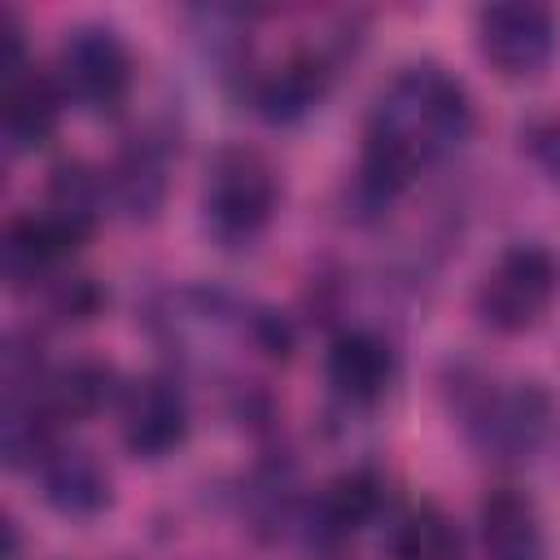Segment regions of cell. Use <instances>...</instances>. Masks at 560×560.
Returning a JSON list of instances; mask_svg holds the SVG:
<instances>
[{
  "mask_svg": "<svg viewBox=\"0 0 560 560\" xmlns=\"http://www.w3.org/2000/svg\"><path fill=\"white\" fill-rule=\"evenodd\" d=\"M280 201L276 166L245 144H228L206 162L201 184V219L214 241L223 245H249L262 236Z\"/></svg>",
  "mask_w": 560,
  "mask_h": 560,
  "instance_id": "2",
  "label": "cell"
},
{
  "mask_svg": "<svg viewBox=\"0 0 560 560\" xmlns=\"http://www.w3.org/2000/svg\"><path fill=\"white\" fill-rule=\"evenodd\" d=\"M468 438L499 459L529 455L551 429V394L538 381L481 385L464 407Z\"/></svg>",
  "mask_w": 560,
  "mask_h": 560,
  "instance_id": "5",
  "label": "cell"
},
{
  "mask_svg": "<svg viewBox=\"0 0 560 560\" xmlns=\"http://www.w3.org/2000/svg\"><path fill=\"white\" fill-rule=\"evenodd\" d=\"M556 44H560L556 18L542 4L516 0V4H486L477 13V48L508 79H529L547 70Z\"/></svg>",
  "mask_w": 560,
  "mask_h": 560,
  "instance_id": "6",
  "label": "cell"
},
{
  "mask_svg": "<svg viewBox=\"0 0 560 560\" xmlns=\"http://www.w3.org/2000/svg\"><path fill=\"white\" fill-rule=\"evenodd\" d=\"M109 197L118 201L122 214L131 219H153L166 201V153L162 144H153L149 136H136L131 144H122L118 162L105 171Z\"/></svg>",
  "mask_w": 560,
  "mask_h": 560,
  "instance_id": "16",
  "label": "cell"
},
{
  "mask_svg": "<svg viewBox=\"0 0 560 560\" xmlns=\"http://www.w3.org/2000/svg\"><path fill=\"white\" fill-rule=\"evenodd\" d=\"M26 39H22V22L13 9L0 13V83H13L18 74H26Z\"/></svg>",
  "mask_w": 560,
  "mask_h": 560,
  "instance_id": "19",
  "label": "cell"
},
{
  "mask_svg": "<svg viewBox=\"0 0 560 560\" xmlns=\"http://www.w3.org/2000/svg\"><path fill=\"white\" fill-rule=\"evenodd\" d=\"M529 153L551 171V179H560V118L529 127Z\"/></svg>",
  "mask_w": 560,
  "mask_h": 560,
  "instance_id": "20",
  "label": "cell"
},
{
  "mask_svg": "<svg viewBox=\"0 0 560 560\" xmlns=\"http://www.w3.org/2000/svg\"><path fill=\"white\" fill-rule=\"evenodd\" d=\"M486 560H547V529L534 499L516 486H494L481 499Z\"/></svg>",
  "mask_w": 560,
  "mask_h": 560,
  "instance_id": "11",
  "label": "cell"
},
{
  "mask_svg": "<svg viewBox=\"0 0 560 560\" xmlns=\"http://www.w3.org/2000/svg\"><path fill=\"white\" fill-rule=\"evenodd\" d=\"M52 79L61 83L70 105L96 118H114L131 96V48L114 26L79 22L66 31L57 48Z\"/></svg>",
  "mask_w": 560,
  "mask_h": 560,
  "instance_id": "4",
  "label": "cell"
},
{
  "mask_svg": "<svg viewBox=\"0 0 560 560\" xmlns=\"http://www.w3.org/2000/svg\"><path fill=\"white\" fill-rule=\"evenodd\" d=\"M61 105H66V92L44 70H26L13 83H4V149L31 153L48 144V136L57 131Z\"/></svg>",
  "mask_w": 560,
  "mask_h": 560,
  "instance_id": "12",
  "label": "cell"
},
{
  "mask_svg": "<svg viewBox=\"0 0 560 560\" xmlns=\"http://www.w3.org/2000/svg\"><path fill=\"white\" fill-rule=\"evenodd\" d=\"M188 398L171 376H140L122 389V446L136 459L175 455L188 438Z\"/></svg>",
  "mask_w": 560,
  "mask_h": 560,
  "instance_id": "8",
  "label": "cell"
},
{
  "mask_svg": "<svg viewBox=\"0 0 560 560\" xmlns=\"http://www.w3.org/2000/svg\"><path fill=\"white\" fill-rule=\"evenodd\" d=\"M48 306L57 319H88L101 306V289L88 276H57L48 289Z\"/></svg>",
  "mask_w": 560,
  "mask_h": 560,
  "instance_id": "18",
  "label": "cell"
},
{
  "mask_svg": "<svg viewBox=\"0 0 560 560\" xmlns=\"http://www.w3.org/2000/svg\"><path fill=\"white\" fill-rule=\"evenodd\" d=\"M560 298V254L542 241L508 245L477 284V315L494 332H529Z\"/></svg>",
  "mask_w": 560,
  "mask_h": 560,
  "instance_id": "3",
  "label": "cell"
},
{
  "mask_svg": "<svg viewBox=\"0 0 560 560\" xmlns=\"http://www.w3.org/2000/svg\"><path fill=\"white\" fill-rule=\"evenodd\" d=\"M472 136V96L438 61H407L376 92L363 127V162L354 192L368 210H385L424 166L451 158Z\"/></svg>",
  "mask_w": 560,
  "mask_h": 560,
  "instance_id": "1",
  "label": "cell"
},
{
  "mask_svg": "<svg viewBox=\"0 0 560 560\" xmlns=\"http://www.w3.org/2000/svg\"><path fill=\"white\" fill-rule=\"evenodd\" d=\"M92 232L52 214L48 206L31 210V214H18L9 228H4V245H0V267H4V280L13 289H26V284H44V280H57V271L79 254V245L88 241Z\"/></svg>",
  "mask_w": 560,
  "mask_h": 560,
  "instance_id": "7",
  "label": "cell"
},
{
  "mask_svg": "<svg viewBox=\"0 0 560 560\" xmlns=\"http://www.w3.org/2000/svg\"><path fill=\"white\" fill-rule=\"evenodd\" d=\"M35 477H39V490L48 499V508H57L61 516H96L109 508L114 490H109V472L105 464L83 451V446H66V442H52L44 451V459L35 464Z\"/></svg>",
  "mask_w": 560,
  "mask_h": 560,
  "instance_id": "9",
  "label": "cell"
},
{
  "mask_svg": "<svg viewBox=\"0 0 560 560\" xmlns=\"http://www.w3.org/2000/svg\"><path fill=\"white\" fill-rule=\"evenodd\" d=\"M381 494H385V486L372 468H350V472L332 477L311 503V538L346 542L350 534H359L376 516Z\"/></svg>",
  "mask_w": 560,
  "mask_h": 560,
  "instance_id": "14",
  "label": "cell"
},
{
  "mask_svg": "<svg viewBox=\"0 0 560 560\" xmlns=\"http://www.w3.org/2000/svg\"><path fill=\"white\" fill-rule=\"evenodd\" d=\"M389 556L394 560H464V538H459V525L442 508L420 503L394 521Z\"/></svg>",
  "mask_w": 560,
  "mask_h": 560,
  "instance_id": "17",
  "label": "cell"
},
{
  "mask_svg": "<svg viewBox=\"0 0 560 560\" xmlns=\"http://www.w3.org/2000/svg\"><path fill=\"white\" fill-rule=\"evenodd\" d=\"M328 79H332V70L319 52H298L254 83V109L267 122H298L324 101Z\"/></svg>",
  "mask_w": 560,
  "mask_h": 560,
  "instance_id": "13",
  "label": "cell"
},
{
  "mask_svg": "<svg viewBox=\"0 0 560 560\" xmlns=\"http://www.w3.org/2000/svg\"><path fill=\"white\" fill-rule=\"evenodd\" d=\"M394 372H398L394 350L372 328H341L328 346V381L346 402H359V407L376 402L389 389Z\"/></svg>",
  "mask_w": 560,
  "mask_h": 560,
  "instance_id": "10",
  "label": "cell"
},
{
  "mask_svg": "<svg viewBox=\"0 0 560 560\" xmlns=\"http://www.w3.org/2000/svg\"><path fill=\"white\" fill-rule=\"evenodd\" d=\"M39 402L52 420H88L109 402H122V381L105 359H70L66 368L48 372L39 385Z\"/></svg>",
  "mask_w": 560,
  "mask_h": 560,
  "instance_id": "15",
  "label": "cell"
}]
</instances>
